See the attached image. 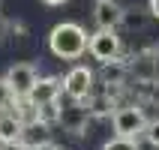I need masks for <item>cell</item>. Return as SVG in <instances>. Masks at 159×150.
Returning <instances> with one entry per match:
<instances>
[{
    "label": "cell",
    "mask_w": 159,
    "mask_h": 150,
    "mask_svg": "<svg viewBox=\"0 0 159 150\" xmlns=\"http://www.w3.org/2000/svg\"><path fill=\"white\" fill-rule=\"evenodd\" d=\"M6 84L12 87V93H15L18 99H24L27 93H30V87L36 84V78H39V72H36L33 63H12L6 69Z\"/></svg>",
    "instance_id": "8992f818"
},
{
    "label": "cell",
    "mask_w": 159,
    "mask_h": 150,
    "mask_svg": "<svg viewBox=\"0 0 159 150\" xmlns=\"http://www.w3.org/2000/svg\"><path fill=\"white\" fill-rule=\"evenodd\" d=\"M147 9H150V18H159V0H150Z\"/></svg>",
    "instance_id": "ac0fdd59"
},
{
    "label": "cell",
    "mask_w": 159,
    "mask_h": 150,
    "mask_svg": "<svg viewBox=\"0 0 159 150\" xmlns=\"http://www.w3.org/2000/svg\"><path fill=\"white\" fill-rule=\"evenodd\" d=\"M126 66L123 60H111V63H102V78H105V84H123L126 78Z\"/></svg>",
    "instance_id": "8fae6325"
},
{
    "label": "cell",
    "mask_w": 159,
    "mask_h": 150,
    "mask_svg": "<svg viewBox=\"0 0 159 150\" xmlns=\"http://www.w3.org/2000/svg\"><path fill=\"white\" fill-rule=\"evenodd\" d=\"M120 48H123V42H120L117 30H96V33L87 36V54L93 60H99V63L117 60L120 57Z\"/></svg>",
    "instance_id": "277c9868"
},
{
    "label": "cell",
    "mask_w": 159,
    "mask_h": 150,
    "mask_svg": "<svg viewBox=\"0 0 159 150\" xmlns=\"http://www.w3.org/2000/svg\"><path fill=\"white\" fill-rule=\"evenodd\" d=\"M87 120H90V111L84 108V102H72V105L60 108V114H57V123L72 135H81L87 129Z\"/></svg>",
    "instance_id": "ba28073f"
},
{
    "label": "cell",
    "mask_w": 159,
    "mask_h": 150,
    "mask_svg": "<svg viewBox=\"0 0 159 150\" xmlns=\"http://www.w3.org/2000/svg\"><path fill=\"white\" fill-rule=\"evenodd\" d=\"M9 27H12V24H9L6 18L0 15V42H3V39H6V33H9Z\"/></svg>",
    "instance_id": "e0dca14e"
},
{
    "label": "cell",
    "mask_w": 159,
    "mask_h": 150,
    "mask_svg": "<svg viewBox=\"0 0 159 150\" xmlns=\"http://www.w3.org/2000/svg\"><path fill=\"white\" fill-rule=\"evenodd\" d=\"M84 108L90 111V117H108L117 111V102L111 96V90H105V93H90L84 99Z\"/></svg>",
    "instance_id": "30bf717a"
},
{
    "label": "cell",
    "mask_w": 159,
    "mask_h": 150,
    "mask_svg": "<svg viewBox=\"0 0 159 150\" xmlns=\"http://www.w3.org/2000/svg\"><path fill=\"white\" fill-rule=\"evenodd\" d=\"M141 138L150 144L153 150H159V117H156V120H147V126H144V135H141Z\"/></svg>",
    "instance_id": "5bb4252c"
},
{
    "label": "cell",
    "mask_w": 159,
    "mask_h": 150,
    "mask_svg": "<svg viewBox=\"0 0 159 150\" xmlns=\"http://www.w3.org/2000/svg\"><path fill=\"white\" fill-rule=\"evenodd\" d=\"M111 126H114V135L120 138H141L144 126H147V117L138 105H117V111L111 114Z\"/></svg>",
    "instance_id": "7a4b0ae2"
},
{
    "label": "cell",
    "mask_w": 159,
    "mask_h": 150,
    "mask_svg": "<svg viewBox=\"0 0 159 150\" xmlns=\"http://www.w3.org/2000/svg\"><path fill=\"white\" fill-rule=\"evenodd\" d=\"M15 105H18V96L12 93V87L6 84V78L0 75V114H3V111H12Z\"/></svg>",
    "instance_id": "7c38bea8"
},
{
    "label": "cell",
    "mask_w": 159,
    "mask_h": 150,
    "mask_svg": "<svg viewBox=\"0 0 159 150\" xmlns=\"http://www.w3.org/2000/svg\"><path fill=\"white\" fill-rule=\"evenodd\" d=\"M102 150H141V147H138L135 138H120V135H114V138H108V141L102 144Z\"/></svg>",
    "instance_id": "4fadbf2b"
},
{
    "label": "cell",
    "mask_w": 159,
    "mask_h": 150,
    "mask_svg": "<svg viewBox=\"0 0 159 150\" xmlns=\"http://www.w3.org/2000/svg\"><path fill=\"white\" fill-rule=\"evenodd\" d=\"M0 3H3V0H0Z\"/></svg>",
    "instance_id": "ffe728a7"
},
{
    "label": "cell",
    "mask_w": 159,
    "mask_h": 150,
    "mask_svg": "<svg viewBox=\"0 0 159 150\" xmlns=\"http://www.w3.org/2000/svg\"><path fill=\"white\" fill-rule=\"evenodd\" d=\"M120 18H123V9H120L117 0H96V3H93L96 30H117V27H120Z\"/></svg>",
    "instance_id": "52a82bcc"
},
{
    "label": "cell",
    "mask_w": 159,
    "mask_h": 150,
    "mask_svg": "<svg viewBox=\"0 0 159 150\" xmlns=\"http://www.w3.org/2000/svg\"><path fill=\"white\" fill-rule=\"evenodd\" d=\"M45 6H63V3H69V0H42Z\"/></svg>",
    "instance_id": "d6986e66"
},
{
    "label": "cell",
    "mask_w": 159,
    "mask_h": 150,
    "mask_svg": "<svg viewBox=\"0 0 159 150\" xmlns=\"http://www.w3.org/2000/svg\"><path fill=\"white\" fill-rule=\"evenodd\" d=\"M48 51L60 60H78L87 54V30L78 21H60L48 33Z\"/></svg>",
    "instance_id": "6da1fadb"
},
{
    "label": "cell",
    "mask_w": 159,
    "mask_h": 150,
    "mask_svg": "<svg viewBox=\"0 0 159 150\" xmlns=\"http://www.w3.org/2000/svg\"><path fill=\"white\" fill-rule=\"evenodd\" d=\"M24 120L15 114V111H3L0 114V144H9V141H21L24 135Z\"/></svg>",
    "instance_id": "9c48e42d"
},
{
    "label": "cell",
    "mask_w": 159,
    "mask_h": 150,
    "mask_svg": "<svg viewBox=\"0 0 159 150\" xmlns=\"http://www.w3.org/2000/svg\"><path fill=\"white\" fill-rule=\"evenodd\" d=\"M93 81H96L93 69L78 63V66H72V69L60 78V84H63V93H66L72 102H84V99L93 93Z\"/></svg>",
    "instance_id": "3957f363"
},
{
    "label": "cell",
    "mask_w": 159,
    "mask_h": 150,
    "mask_svg": "<svg viewBox=\"0 0 159 150\" xmlns=\"http://www.w3.org/2000/svg\"><path fill=\"white\" fill-rule=\"evenodd\" d=\"M60 93H63V84L57 75H39L36 84L30 87V93L24 96L27 105H33L36 111L45 105H54V102H60Z\"/></svg>",
    "instance_id": "5b68a950"
},
{
    "label": "cell",
    "mask_w": 159,
    "mask_h": 150,
    "mask_svg": "<svg viewBox=\"0 0 159 150\" xmlns=\"http://www.w3.org/2000/svg\"><path fill=\"white\" fill-rule=\"evenodd\" d=\"M0 150H33L30 144L21 138V141H9V144H0Z\"/></svg>",
    "instance_id": "9a60e30c"
},
{
    "label": "cell",
    "mask_w": 159,
    "mask_h": 150,
    "mask_svg": "<svg viewBox=\"0 0 159 150\" xmlns=\"http://www.w3.org/2000/svg\"><path fill=\"white\" fill-rule=\"evenodd\" d=\"M33 150H63V147L54 141H39V144H33Z\"/></svg>",
    "instance_id": "2e32d148"
}]
</instances>
